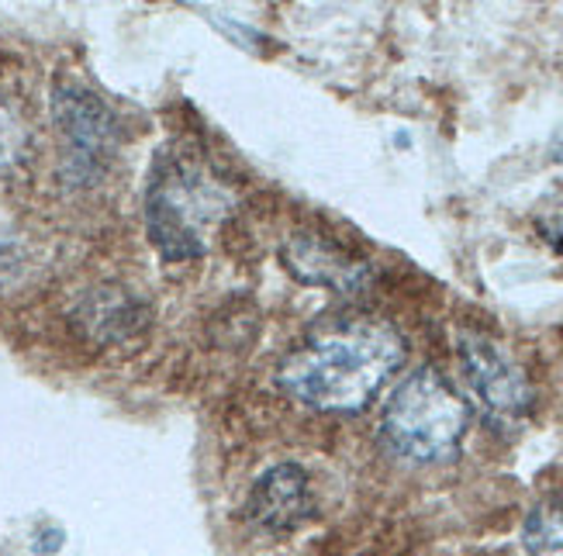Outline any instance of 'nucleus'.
Listing matches in <instances>:
<instances>
[{
    "label": "nucleus",
    "mask_w": 563,
    "mask_h": 556,
    "mask_svg": "<svg viewBox=\"0 0 563 556\" xmlns=\"http://www.w3.org/2000/svg\"><path fill=\"white\" fill-rule=\"evenodd\" d=\"M229 201V190L198 159L163 153L145 193V225H150L153 246L166 259L201 256Z\"/></svg>",
    "instance_id": "f03ea898"
},
{
    "label": "nucleus",
    "mask_w": 563,
    "mask_h": 556,
    "mask_svg": "<svg viewBox=\"0 0 563 556\" xmlns=\"http://www.w3.org/2000/svg\"><path fill=\"white\" fill-rule=\"evenodd\" d=\"M405 363V338L384 319H346L308 335L277 370L284 391L325 415H356Z\"/></svg>",
    "instance_id": "f257e3e1"
},
{
    "label": "nucleus",
    "mask_w": 563,
    "mask_h": 556,
    "mask_svg": "<svg viewBox=\"0 0 563 556\" xmlns=\"http://www.w3.org/2000/svg\"><path fill=\"white\" fill-rule=\"evenodd\" d=\"M553 159H556V163H563V132L553 138Z\"/></svg>",
    "instance_id": "9d476101"
},
{
    "label": "nucleus",
    "mask_w": 563,
    "mask_h": 556,
    "mask_svg": "<svg viewBox=\"0 0 563 556\" xmlns=\"http://www.w3.org/2000/svg\"><path fill=\"white\" fill-rule=\"evenodd\" d=\"M456 353H460L471 391L487 415L508 425L529 419V411L536 404L532 383L519 363L508 356L505 346H498L495 338L484 332L463 329L456 335Z\"/></svg>",
    "instance_id": "20e7f679"
},
{
    "label": "nucleus",
    "mask_w": 563,
    "mask_h": 556,
    "mask_svg": "<svg viewBox=\"0 0 563 556\" xmlns=\"http://www.w3.org/2000/svg\"><path fill=\"white\" fill-rule=\"evenodd\" d=\"M543 232H547V238H550V246L563 256V218H560V222H553V225H547Z\"/></svg>",
    "instance_id": "1a4fd4ad"
},
{
    "label": "nucleus",
    "mask_w": 563,
    "mask_h": 556,
    "mask_svg": "<svg viewBox=\"0 0 563 556\" xmlns=\"http://www.w3.org/2000/svg\"><path fill=\"white\" fill-rule=\"evenodd\" d=\"M471 429V401L435 367L411 370L387 398L380 419L384 446L411 464H443Z\"/></svg>",
    "instance_id": "7ed1b4c3"
},
{
    "label": "nucleus",
    "mask_w": 563,
    "mask_h": 556,
    "mask_svg": "<svg viewBox=\"0 0 563 556\" xmlns=\"http://www.w3.org/2000/svg\"><path fill=\"white\" fill-rule=\"evenodd\" d=\"M287 263L305 283L332 287V290H342V294L363 290L366 280H371V266L363 259H353L350 253H342L339 246H332V242L314 238V235L294 238L287 249Z\"/></svg>",
    "instance_id": "423d86ee"
},
{
    "label": "nucleus",
    "mask_w": 563,
    "mask_h": 556,
    "mask_svg": "<svg viewBox=\"0 0 563 556\" xmlns=\"http://www.w3.org/2000/svg\"><path fill=\"white\" fill-rule=\"evenodd\" d=\"M246 512H250V522L260 532H271V536H287V532L301 529L314 515V494H311L308 474L294 464H280L274 470H266L253 483Z\"/></svg>",
    "instance_id": "39448f33"
},
{
    "label": "nucleus",
    "mask_w": 563,
    "mask_h": 556,
    "mask_svg": "<svg viewBox=\"0 0 563 556\" xmlns=\"http://www.w3.org/2000/svg\"><path fill=\"white\" fill-rule=\"evenodd\" d=\"M526 556H563V501H540L522 529Z\"/></svg>",
    "instance_id": "6e6552de"
},
{
    "label": "nucleus",
    "mask_w": 563,
    "mask_h": 556,
    "mask_svg": "<svg viewBox=\"0 0 563 556\" xmlns=\"http://www.w3.org/2000/svg\"><path fill=\"white\" fill-rule=\"evenodd\" d=\"M56 121H59V132L66 135L73 159L84 166H97V159H101V153L111 142V114L104 111V104L77 87L59 90Z\"/></svg>",
    "instance_id": "0eeeda50"
}]
</instances>
